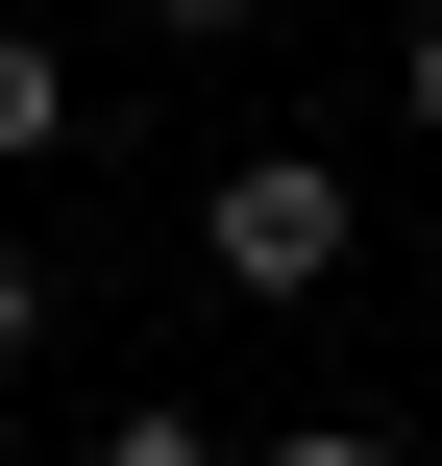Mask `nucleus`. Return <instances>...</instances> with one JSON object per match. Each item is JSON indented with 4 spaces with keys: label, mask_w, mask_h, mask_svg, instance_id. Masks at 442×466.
<instances>
[{
    "label": "nucleus",
    "mask_w": 442,
    "mask_h": 466,
    "mask_svg": "<svg viewBox=\"0 0 442 466\" xmlns=\"http://www.w3.org/2000/svg\"><path fill=\"white\" fill-rule=\"evenodd\" d=\"M197 246H221V295H320V270H344V172H320V147H246V172L197 197Z\"/></svg>",
    "instance_id": "nucleus-1"
},
{
    "label": "nucleus",
    "mask_w": 442,
    "mask_h": 466,
    "mask_svg": "<svg viewBox=\"0 0 442 466\" xmlns=\"http://www.w3.org/2000/svg\"><path fill=\"white\" fill-rule=\"evenodd\" d=\"M25 147H74V74H49V49L0 25V172H25Z\"/></svg>",
    "instance_id": "nucleus-2"
},
{
    "label": "nucleus",
    "mask_w": 442,
    "mask_h": 466,
    "mask_svg": "<svg viewBox=\"0 0 442 466\" xmlns=\"http://www.w3.org/2000/svg\"><path fill=\"white\" fill-rule=\"evenodd\" d=\"M98 466H221V442H197V418H98Z\"/></svg>",
    "instance_id": "nucleus-3"
},
{
    "label": "nucleus",
    "mask_w": 442,
    "mask_h": 466,
    "mask_svg": "<svg viewBox=\"0 0 442 466\" xmlns=\"http://www.w3.org/2000/svg\"><path fill=\"white\" fill-rule=\"evenodd\" d=\"M271 466H394V442H369V418H295V442H271Z\"/></svg>",
    "instance_id": "nucleus-4"
},
{
    "label": "nucleus",
    "mask_w": 442,
    "mask_h": 466,
    "mask_svg": "<svg viewBox=\"0 0 442 466\" xmlns=\"http://www.w3.org/2000/svg\"><path fill=\"white\" fill-rule=\"evenodd\" d=\"M25 319H49V270H25V246H0V369H25Z\"/></svg>",
    "instance_id": "nucleus-5"
},
{
    "label": "nucleus",
    "mask_w": 442,
    "mask_h": 466,
    "mask_svg": "<svg viewBox=\"0 0 442 466\" xmlns=\"http://www.w3.org/2000/svg\"><path fill=\"white\" fill-rule=\"evenodd\" d=\"M418 123H442V25H418Z\"/></svg>",
    "instance_id": "nucleus-6"
}]
</instances>
